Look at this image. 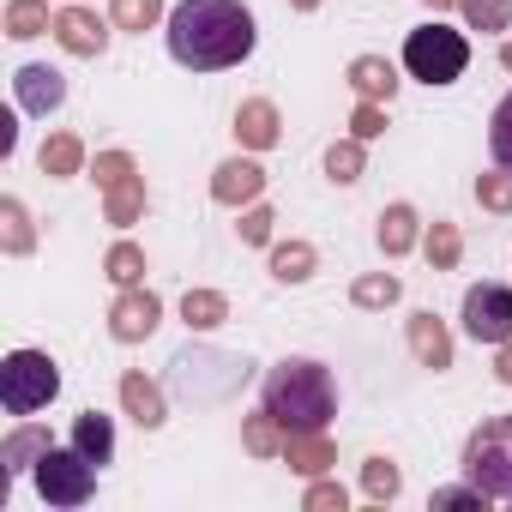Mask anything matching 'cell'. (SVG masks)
<instances>
[{"label":"cell","instance_id":"obj_5","mask_svg":"<svg viewBox=\"0 0 512 512\" xmlns=\"http://www.w3.org/2000/svg\"><path fill=\"white\" fill-rule=\"evenodd\" d=\"M464 476L482 494L512 500V416H488L482 428H470V440H464Z\"/></svg>","mask_w":512,"mask_h":512},{"label":"cell","instance_id":"obj_22","mask_svg":"<svg viewBox=\"0 0 512 512\" xmlns=\"http://www.w3.org/2000/svg\"><path fill=\"white\" fill-rule=\"evenodd\" d=\"M314 272H320L314 241H272V278L278 284H308Z\"/></svg>","mask_w":512,"mask_h":512},{"label":"cell","instance_id":"obj_13","mask_svg":"<svg viewBox=\"0 0 512 512\" xmlns=\"http://www.w3.org/2000/svg\"><path fill=\"white\" fill-rule=\"evenodd\" d=\"M404 344H410V356H416L422 368H434V374H446V368H452V332H446V320H440V314L416 308V314L404 320Z\"/></svg>","mask_w":512,"mask_h":512},{"label":"cell","instance_id":"obj_39","mask_svg":"<svg viewBox=\"0 0 512 512\" xmlns=\"http://www.w3.org/2000/svg\"><path fill=\"white\" fill-rule=\"evenodd\" d=\"M350 133L368 145V139H380L386 133V103H368V97H356V109H350Z\"/></svg>","mask_w":512,"mask_h":512},{"label":"cell","instance_id":"obj_16","mask_svg":"<svg viewBox=\"0 0 512 512\" xmlns=\"http://www.w3.org/2000/svg\"><path fill=\"white\" fill-rule=\"evenodd\" d=\"M284 464L296 470V476H332V464H338V446L326 440V428H308V434H290L284 440Z\"/></svg>","mask_w":512,"mask_h":512},{"label":"cell","instance_id":"obj_10","mask_svg":"<svg viewBox=\"0 0 512 512\" xmlns=\"http://www.w3.org/2000/svg\"><path fill=\"white\" fill-rule=\"evenodd\" d=\"M109 31H115V25H103V19L85 7V0H79V7H61V13H55V43H61L67 55H79V61H97V55L109 49Z\"/></svg>","mask_w":512,"mask_h":512},{"label":"cell","instance_id":"obj_36","mask_svg":"<svg viewBox=\"0 0 512 512\" xmlns=\"http://www.w3.org/2000/svg\"><path fill=\"white\" fill-rule=\"evenodd\" d=\"M139 175V163L127 157V151H97V163H91V181L109 193V187H121V181H133Z\"/></svg>","mask_w":512,"mask_h":512},{"label":"cell","instance_id":"obj_30","mask_svg":"<svg viewBox=\"0 0 512 512\" xmlns=\"http://www.w3.org/2000/svg\"><path fill=\"white\" fill-rule=\"evenodd\" d=\"M109 25L145 37V31H157V25H169V19H163V0H109Z\"/></svg>","mask_w":512,"mask_h":512},{"label":"cell","instance_id":"obj_17","mask_svg":"<svg viewBox=\"0 0 512 512\" xmlns=\"http://www.w3.org/2000/svg\"><path fill=\"white\" fill-rule=\"evenodd\" d=\"M374 241H380V253L386 260H404L410 247H422V217H416V205H386L380 211V229H374Z\"/></svg>","mask_w":512,"mask_h":512},{"label":"cell","instance_id":"obj_44","mask_svg":"<svg viewBox=\"0 0 512 512\" xmlns=\"http://www.w3.org/2000/svg\"><path fill=\"white\" fill-rule=\"evenodd\" d=\"M500 67H506V73H512V43H500Z\"/></svg>","mask_w":512,"mask_h":512},{"label":"cell","instance_id":"obj_23","mask_svg":"<svg viewBox=\"0 0 512 512\" xmlns=\"http://www.w3.org/2000/svg\"><path fill=\"white\" fill-rule=\"evenodd\" d=\"M350 302H356L362 314L398 308V302H404V278H398V272H362V278L350 284Z\"/></svg>","mask_w":512,"mask_h":512},{"label":"cell","instance_id":"obj_45","mask_svg":"<svg viewBox=\"0 0 512 512\" xmlns=\"http://www.w3.org/2000/svg\"><path fill=\"white\" fill-rule=\"evenodd\" d=\"M67 7H79V0H67Z\"/></svg>","mask_w":512,"mask_h":512},{"label":"cell","instance_id":"obj_35","mask_svg":"<svg viewBox=\"0 0 512 512\" xmlns=\"http://www.w3.org/2000/svg\"><path fill=\"white\" fill-rule=\"evenodd\" d=\"M272 223H278V211L253 199V205H241V223H235V235H241L247 247H266V241H272Z\"/></svg>","mask_w":512,"mask_h":512},{"label":"cell","instance_id":"obj_11","mask_svg":"<svg viewBox=\"0 0 512 512\" xmlns=\"http://www.w3.org/2000/svg\"><path fill=\"white\" fill-rule=\"evenodd\" d=\"M13 97H19L25 115H43V121H49V115L67 103V79H61L49 61H31V67L13 73Z\"/></svg>","mask_w":512,"mask_h":512},{"label":"cell","instance_id":"obj_25","mask_svg":"<svg viewBox=\"0 0 512 512\" xmlns=\"http://www.w3.org/2000/svg\"><path fill=\"white\" fill-rule=\"evenodd\" d=\"M145 247L139 241H115L109 253H103V278L115 284V290H133V284H145Z\"/></svg>","mask_w":512,"mask_h":512},{"label":"cell","instance_id":"obj_15","mask_svg":"<svg viewBox=\"0 0 512 512\" xmlns=\"http://www.w3.org/2000/svg\"><path fill=\"white\" fill-rule=\"evenodd\" d=\"M115 392H121V410H127L145 434H157V428L169 422V398H163V386H157V380H145L139 368H127Z\"/></svg>","mask_w":512,"mask_h":512},{"label":"cell","instance_id":"obj_24","mask_svg":"<svg viewBox=\"0 0 512 512\" xmlns=\"http://www.w3.org/2000/svg\"><path fill=\"white\" fill-rule=\"evenodd\" d=\"M422 253H428L434 272H458V260H464V235H458V223L434 217V223L422 229Z\"/></svg>","mask_w":512,"mask_h":512},{"label":"cell","instance_id":"obj_21","mask_svg":"<svg viewBox=\"0 0 512 512\" xmlns=\"http://www.w3.org/2000/svg\"><path fill=\"white\" fill-rule=\"evenodd\" d=\"M73 446L91 458V464H109L115 458V422L103 410H79L73 416Z\"/></svg>","mask_w":512,"mask_h":512},{"label":"cell","instance_id":"obj_7","mask_svg":"<svg viewBox=\"0 0 512 512\" xmlns=\"http://www.w3.org/2000/svg\"><path fill=\"white\" fill-rule=\"evenodd\" d=\"M464 332L476 344H506L512 338V290L506 284H470L464 290Z\"/></svg>","mask_w":512,"mask_h":512},{"label":"cell","instance_id":"obj_32","mask_svg":"<svg viewBox=\"0 0 512 512\" xmlns=\"http://www.w3.org/2000/svg\"><path fill=\"white\" fill-rule=\"evenodd\" d=\"M326 175L338 181V187H350V181H362L368 175V151H362V139L350 133V139H338L332 151H326Z\"/></svg>","mask_w":512,"mask_h":512},{"label":"cell","instance_id":"obj_9","mask_svg":"<svg viewBox=\"0 0 512 512\" xmlns=\"http://www.w3.org/2000/svg\"><path fill=\"white\" fill-rule=\"evenodd\" d=\"M260 193H266V169H260V157H253V151H241V157H229V163L211 169V199L229 205V211L253 205Z\"/></svg>","mask_w":512,"mask_h":512},{"label":"cell","instance_id":"obj_8","mask_svg":"<svg viewBox=\"0 0 512 512\" xmlns=\"http://www.w3.org/2000/svg\"><path fill=\"white\" fill-rule=\"evenodd\" d=\"M157 326H163V296L157 290L133 284V290L115 296V308H109V338L115 344H145Z\"/></svg>","mask_w":512,"mask_h":512},{"label":"cell","instance_id":"obj_42","mask_svg":"<svg viewBox=\"0 0 512 512\" xmlns=\"http://www.w3.org/2000/svg\"><path fill=\"white\" fill-rule=\"evenodd\" d=\"M422 7H434V13H452V7H458V0H422Z\"/></svg>","mask_w":512,"mask_h":512},{"label":"cell","instance_id":"obj_27","mask_svg":"<svg viewBox=\"0 0 512 512\" xmlns=\"http://www.w3.org/2000/svg\"><path fill=\"white\" fill-rule=\"evenodd\" d=\"M284 440H290V428H284L272 410H260V416H247V422H241V446H247L253 458H278Z\"/></svg>","mask_w":512,"mask_h":512},{"label":"cell","instance_id":"obj_37","mask_svg":"<svg viewBox=\"0 0 512 512\" xmlns=\"http://www.w3.org/2000/svg\"><path fill=\"white\" fill-rule=\"evenodd\" d=\"M476 205L494 211V217H506V211H512V175H506V169H500V175H476Z\"/></svg>","mask_w":512,"mask_h":512},{"label":"cell","instance_id":"obj_43","mask_svg":"<svg viewBox=\"0 0 512 512\" xmlns=\"http://www.w3.org/2000/svg\"><path fill=\"white\" fill-rule=\"evenodd\" d=\"M290 7H296V13H320V0H290Z\"/></svg>","mask_w":512,"mask_h":512},{"label":"cell","instance_id":"obj_29","mask_svg":"<svg viewBox=\"0 0 512 512\" xmlns=\"http://www.w3.org/2000/svg\"><path fill=\"white\" fill-rule=\"evenodd\" d=\"M103 217H109L115 229H133V223L145 217V175H133V181H121V187H109V193H103Z\"/></svg>","mask_w":512,"mask_h":512},{"label":"cell","instance_id":"obj_26","mask_svg":"<svg viewBox=\"0 0 512 512\" xmlns=\"http://www.w3.org/2000/svg\"><path fill=\"white\" fill-rule=\"evenodd\" d=\"M181 320H187V332H217L229 320V296L223 290H187L181 296Z\"/></svg>","mask_w":512,"mask_h":512},{"label":"cell","instance_id":"obj_4","mask_svg":"<svg viewBox=\"0 0 512 512\" xmlns=\"http://www.w3.org/2000/svg\"><path fill=\"white\" fill-rule=\"evenodd\" d=\"M464 67H470L464 31H452V25H416L404 37V73L410 79H422V85H458Z\"/></svg>","mask_w":512,"mask_h":512},{"label":"cell","instance_id":"obj_1","mask_svg":"<svg viewBox=\"0 0 512 512\" xmlns=\"http://www.w3.org/2000/svg\"><path fill=\"white\" fill-rule=\"evenodd\" d=\"M169 55L187 67V73H223V67H241L260 43V25L241 0H181L169 13Z\"/></svg>","mask_w":512,"mask_h":512},{"label":"cell","instance_id":"obj_18","mask_svg":"<svg viewBox=\"0 0 512 512\" xmlns=\"http://www.w3.org/2000/svg\"><path fill=\"white\" fill-rule=\"evenodd\" d=\"M344 79H350V91L368 97V103H392V97H398V67H392L386 55H356Z\"/></svg>","mask_w":512,"mask_h":512},{"label":"cell","instance_id":"obj_28","mask_svg":"<svg viewBox=\"0 0 512 512\" xmlns=\"http://www.w3.org/2000/svg\"><path fill=\"white\" fill-rule=\"evenodd\" d=\"M55 19H49V0H7V37L13 43H31V37H49Z\"/></svg>","mask_w":512,"mask_h":512},{"label":"cell","instance_id":"obj_20","mask_svg":"<svg viewBox=\"0 0 512 512\" xmlns=\"http://www.w3.org/2000/svg\"><path fill=\"white\" fill-rule=\"evenodd\" d=\"M37 163H43L49 181H73V175L85 169V139H79V133H49L43 151H37Z\"/></svg>","mask_w":512,"mask_h":512},{"label":"cell","instance_id":"obj_38","mask_svg":"<svg viewBox=\"0 0 512 512\" xmlns=\"http://www.w3.org/2000/svg\"><path fill=\"white\" fill-rule=\"evenodd\" d=\"M302 506H308V512H344V506H350V494H344V482L314 476V482H308V494H302Z\"/></svg>","mask_w":512,"mask_h":512},{"label":"cell","instance_id":"obj_41","mask_svg":"<svg viewBox=\"0 0 512 512\" xmlns=\"http://www.w3.org/2000/svg\"><path fill=\"white\" fill-rule=\"evenodd\" d=\"M494 380H500V386H512V338H506V344H494Z\"/></svg>","mask_w":512,"mask_h":512},{"label":"cell","instance_id":"obj_12","mask_svg":"<svg viewBox=\"0 0 512 512\" xmlns=\"http://www.w3.org/2000/svg\"><path fill=\"white\" fill-rule=\"evenodd\" d=\"M55 440H49V428H37V422H19L7 440H0V500H7V488L25 476V470H37V458L49 452Z\"/></svg>","mask_w":512,"mask_h":512},{"label":"cell","instance_id":"obj_2","mask_svg":"<svg viewBox=\"0 0 512 512\" xmlns=\"http://www.w3.org/2000/svg\"><path fill=\"white\" fill-rule=\"evenodd\" d=\"M266 410L290 428V434H308V428H326L338 416V380L326 362L314 356H284L272 374H266Z\"/></svg>","mask_w":512,"mask_h":512},{"label":"cell","instance_id":"obj_6","mask_svg":"<svg viewBox=\"0 0 512 512\" xmlns=\"http://www.w3.org/2000/svg\"><path fill=\"white\" fill-rule=\"evenodd\" d=\"M31 482H37V494H43L49 506H85V500L97 494V464H91L79 446H49V452L37 458Z\"/></svg>","mask_w":512,"mask_h":512},{"label":"cell","instance_id":"obj_19","mask_svg":"<svg viewBox=\"0 0 512 512\" xmlns=\"http://www.w3.org/2000/svg\"><path fill=\"white\" fill-rule=\"evenodd\" d=\"M0 253H13V260H25V253H37V223L25 211V199H0Z\"/></svg>","mask_w":512,"mask_h":512},{"label":"cell","instance_id":"obj_34","mask_svg":"<svg viewBox=\"0 0 512 512\" xmlns=\"http://www.w3.org/2000/svg\"><path fill=\"white\" fill-rule=\"evenodd\" d=\"M488 151H494V163L512 175V91L500 97V109H494V121H488Z\"/></svg>","mask_w":512,"mask_h":512},{"label":"cell","instance_id":"obj_3","mask_svg":"<svg viewBox=\"0 0 512 512\" xmlns=\"http://www.w3.org/2000/svg\"><path fill=\"white\" fill-rule=\"evenodd\" d=\"M61 398V368L49 350H13L0 362V404L7 416H37Z\"/></svg>","mask_w":512,"mask_h":512},{"label":"cell","instance_id":"obj_40","mask_svg":"<svg viewBox=\"0 0 512 512\" xmlns=\"http://www.w3.org/2000/svg\"><path fill=\"white\" fill-rule=\"evenodd\" d=\"M488 500H494V494H482L470 476H464L458 488H434V506H440V512H452V506H482V512H488Z\"/></svg>","mask_w":512,"mask_h":512},{"label":"cell","instance_id":"obj_31","mask_svg":"<svg viewBox=\"0 0 512 512\" xmlns=\"http://www.w3.org/2000/svg\"><path fill=\"white\" fill-rule=\"evenodd\" d=\"M458 13H464V25L482 31V37L512 31V0H458Z\"/></svg>","mask_w":512,"mask_h":512},{"label":"cell","instance_id":"obj_14","mask_svg":"<svg viewBox=\"0 0 512 512\" xmlns=\"http://www.w3.org/2000/svg\"><path fill=\"white\" fill-rule=\"evenodd\" d=\"M278 139H284V115H278L272 97H247V103L235 109V145H241V151L260 157V151H272Z\"/></svg>","mask_w":512,"mask_h":512},{"label":"cell","instance_id":"obj_33","mask_svg":"<svg viewBox=\"0 0 512 512\" xmlns=\"http://www.w3.org/2000/svg\"><path fill=\"white\" fill-rule=\"evenodd\" d=\"M362 494H368V500H380V506H386V500H398V494H404V470H398L392 458H380V452H374V458L362 464Z\"/></svg>","mask_w":512,"mask_h":512}]
</instances>
